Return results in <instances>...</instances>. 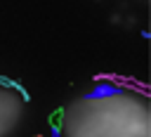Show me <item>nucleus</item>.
Wrapping results in <instances>:
<instances>
[{
	"label": "nucleus",
	"mask_w": 151,
	"mask_h": 137,
	"mask_svg": "<svg viewBox=\"0 0 151 137\" xmlns=\"http://www.w3.org/2000/svg\"><path fill=\"white\" fill-rule=\"evenodd\" d=\"M61 118H64V109H57V111L50 116V125H52V130H59V125H61Z\"/></svg>",
	"instance_id": "obj_1"
}]
</instances>
